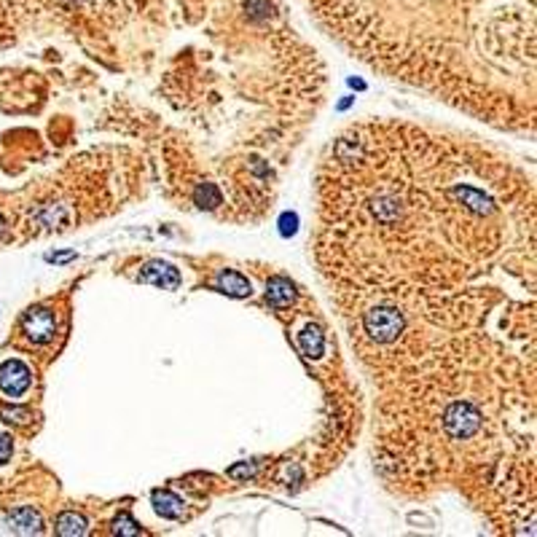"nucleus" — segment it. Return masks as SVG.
I'll return each mask as SVG.
<instances>
[{
    "label": "nucleus",
    "mask_w": 537,
    "mask_h": 537,
    "mask_svg": "<svg viewBox=\"0 0 537 537\" xmlns=\"http://www.w3.org/2000/svg\"><path fill=\"white\" fill-rule=\"evenodd\" d=\"M22 328H24V333L33 339L35 344H46V341H52L54 333H57V317L46 307H35V309L24 312Z\"/></svg>",
    "instance_id": "obj_1"
},
{
    "label": "nucleus",
    "mask_w": 537,
    "mask_h": 537,
    "mask_svg": "<svg viewBox=\"0 0 537 537\" xmlns=\"http://www.w3.org/2000/svg\"><path fill=\"white\" fill-rule=\"evenodd\" d=\"M403 328V320L395 309H371L365 314V330L376 341H392Z\"/></svg>",
    "instance_id": "obj_2"
},
{
    "label": "nucleus",
    "mask_w": 537,
    "mask_h": 537,
    "mask_svg": "<svg viewBox=\"0 0 537 537\" xmlns=\"http://www.w3.org/2000/svg\"><path fill=\"white\" fill-rule=\"evenodd\" d=\"M30 387V368L19 360H6L0 365V390L8 398H19L24 395Z\"/></svg>",
    "instance_id": "obj_3"
},
{
    "label": "nucleus",
    "mask_w": 537,
    "mask_h": 537,
    "mask_svg": "<svg viewBox=\"0 0 537 537\" xmlns=\"http://www.w3.org/2000/svg\"><path fill=\"white\" fill-rule=\"evenodd\" d=\"M443 425L454 438H470L481 427V419H478V414H473L468 406H454V409H449V414L443 416Z\"/></svg>",
    "instance_id": "obj_4"
},
{
    "label": "nucleus",
    "mask_w": 537,
    "mask_h": 537,
    "mask_svg": "<svg viewBox=\"0 0 537 537\" xmlns=\"http://www.w3.org/2000/svg\"><path fill=\"white\" fill-rule=\"evenodd\" d=\"M140 277L145 279V282L161 285V288H167V290H175V288L180 285V274H177V269H172L170 263H148Z\"/></svg>",
    "instance_id": "obj_5"
},
{
    "label": "nucleus",
    "mask_w": 537,
    "mask_h": 537,
    "mask_svg": "<svg viewBox=\"0 0 537 537\" xmlns=\"http://www.w3.org/2000/svg\"><path fill=\"white\" fill-rule=\"evenodd\" d=\"M8 527L14 532H22V535H38L43 529V521L33 508H17L8 513Z\"/></svg>",
    "instance_id": "obj_6"
},
{
    "label": "nucleus",
    "mask_w": 537,
    "mask_h": 537,
    "mask_svg": "<svg viewBox=\"0 0 537 537\" xmlns=\"http://www.w3.org/2000/svg\"><path fill=\"white\" fill-rule=\"evenodd\" d=\"M266 301L274 307V309H282L293 301V282L285 277H272L266 282Z\"/></svg>",
    "instance_id": "obj_7"
},
{
    "label": "nucleus",
    "mask_w": 537,
    "mask_h": 537,
    "mask_svg": "<svg viewBox=\"0 0 537 537\" xmlns=\"http://www.w3.org/2000/svg\"><path fill=\"white\" fill-rule=\"evenodd\" d=\"M215 282H218V288L228 295H240V298H242V295H250V282H247L242 274H237V272H228V269H226V272L218 274Z\"/></svg>",
    "instance_id": "obj_8"
},
{
    "label": "nucleus",
    "mask_w": 537,
    "mask_h": 537,
    "mask_svg": "<svg viewBox=\"0 0 537 537\" xmlns=\"http://www.w3.org/2000/svg\"><path fill=\"white\" fill-rule=\"evenodd\" d=\"M298 344H301L307 358H320L323 349H325V336L317 328H307L298 333Z\"/></svg>",
    "instance_id": "obj_9"
},
{
    "label": "nucleus",
    "mask_w": 537,
    "mask_h": 537,
    "mask_svg": "<svg viewBox=\"0 0 537 537\" xmlns=\"http://www.w3.org/2000/svg\"><path fill=\"white\" fill-rule=\"evenodd\" d=\"M154 505H156V510L161 516H170V519L180 516V510H183V503L175 494H170V492H156L154 494Z\"/></svg>",
    "instance_id": "obj_10"
},
{
    "label": "nucleus",
    "mask_w": 537,
    "mask_h": 537,
    "mask_svg": "<svg viewBox=\"0 0 537 537\" xmlns=\"http://www.w3.org/2000/svg\"><path fill=\"white\" fill-rule=\"evenodd\" d=\"M57 532L59 535H84L87 532V521L81 519L78 513H62L59 519H57Z\"/></svg>",
    "instance_id": "obj_11"
},
{
    "label": "nucleus",
    "mask_w": 537,
    "mask_h": 537,
    "mask_svg": "<svg viewBox=\"0 0 537 537\" xmlns=\"http://www.w3.org/2000/svg\"><path fill=\"white\" fill-rule=\"evenodd\" d=\"M196 205H207V207H215V205H221V193H218V189L215 186H209V183H205L202 189L196 191Z\"/></svg>",
    "instance_id": "obj_12"
},
{
    "label": "nucleus",
    "mask_w": 537,
    "mask_h": 537,
    "mask_svg": "<svg viewBox=\"0 0 537 537\" xmlns=\"http://www.w3.org/2000/svg\"><path fill=\"white\" fill-rule=\"evenodd\" d=\"M113 529H116L119 535H138V532H140L138 524L129 519L126 513H124V516H119V521H116V527H113Z\"/></svg>",
    "instance_id": "obj_13"
},
{
    "label": "nucleus",
    "mask_w": 537,
    "mask_h": 537,
    "mask_svg": "<svg viewBox=\"0 0 537 537\" xmlns=\"http://www.w3.org/2000/svg\"><path fill=\"white\" fill-rule=\"evenodd\" d=\"M279 223H282V234L288 237V234H295L298 218H295V215H282V221H279Z\"/></svg>",
    "instance_id": "obj_14"
},
{
    "label": "nucleus",
    "mask_w": 537,
    "mask_h": 537,
    "mask_svg": "<svg viewBox=\"0 0 537 537\" xmlns=\"http://www.w3.org/2000/svg\"><path fill=\"white\" fill-rule=\"evenodd\" d=\"M11 457V441L8 438H0V465Z\"/></svg>",
    "instance_id": "obj_15"
}]
</instances>
